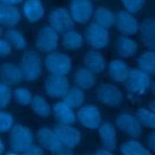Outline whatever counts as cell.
<instances>
[{"mask_svg":"<svg viewBox=\"0 0 155 155\" xmlns=\"http://www.w3.org/2000/svg\"><path fill=\"white\" fill-rule=\"evenodd\" d=\"M67 104H69L70 107H73L74 109L80 108L81 105L85 104L86 102V93L85 90H82L79 86H70V88L68 90V92L64 94V97L62 98Z\"/></svg>","mask_w":155,"mask_h":155,"instance_id":"1f68e13d","label":"cell"},{"mask_svg":"<svg viewBox=\"0 0 155 155\" xmlns=\"http://www.w3.org/2000/svg\"><path fill=\"white\" fill-rule=\"evenodd\" d=\"M18 65L27 82L39 80L44 71V61L38 50H24Z\"/></svg>","mask_w":155,"mask_h":155,"instance_id":"6da1fadb","label":"cell"},{"mask_svg":"<svg viewBox=\"0 0 155 155\" xmlns=\"http://www.w3.org/2000/svg\"><path fill=\"white\" fill-rule=\"evenodd\" d=\"M139 41L145 48L155 50V17L145 18L139 27Z\"/></svg>","mask_w":155,"mask_h":155,"instance_id":"cb8c5ba5","label":"cell"},{"mask_svg":"<svg viewBox=\"0 0 155 155\" xmlns=\"http://www.w3.org/2000/svg\"><path fill=\"white\" fill-rule=\"evenodd\" d=\"M44 68L48 74L68 75L73 68L71 57L62 51H52L46 53L44 58Z\"/></svg>","mask_w":155,"mask_h":155,"instance_id":"52a82bcc","label":"cell"},{"mask_svg":"<svg viewBox=\"0 0 155 155\" xmlns=\"http://www.w3.org/2000/svg\"><path fill=\"white\" fill-rule=\"evenodd\" d=\"M33 96V92L27 87H17L12 91V101L21 107L30 105Z\"/></svg>","mask_w":155,"mask_h":155,"instance_id":"836d02e7","label":"cell"},{"mask_svg":"<svg viewBox=\"0 0 155 155\" xmlns=\"http://www.w3.org/2000/svg\"><path fill=\"white\" fill-rule=\"evenodd\" d=\"M53 131L58 136V138L63 142L65 147L69 149L74 150L76 149L82 140V133L81 131L75 127L74 125H63V124H57L53 127Z\"/></svg>","mask_w":155,"mask_h":155,"instance_id":"9a60e30c","label":"cell"},{"mask_svg":"<svg viewBox=\"0 0 155 155\" xmlns=\"http://www.w3.org/2000/svg\"><path fill=\"white\" fill-rule=\"evenodd\" d=\"M107 74L108 78L115 84H124L128 73L131 70L128 63L124 58H113L107 64Z\"/></svg>","mask_w":155,"mask_h":155,"instance_id":"d6986e66","label":"cell"},{"mask_svg":"<svg viewBox=\"0 0 155 155\" xmlns=\"http://www.w3.org/2000/svg\"><path fill=\"white\" fill-rule=\"evenodd\" d=\"M94 5L92 0H70L69 1V13L78 25H86L93 16Z\"/></svg>","mask_w":155,"mask_h":155,"instance_id":"8fae6325","label":"cell"},{"mask_svg":"<svg viewBox=\"0 0 155 155\" xmlns=\"http://www.w3.org/2000/svg\"><path fill=\"white\" fill-rule=\"evenodd\" d=\"M92 1H99V0H92Z\"/></svg>","mask_w":155,"mask_h":155,"instance_id":"7dc6e473","label":"cell"},{"mask_svg":"<svg viewBox=\"0 0 155 155\" xmlns=\"http://www.w3.org/2000/svg\"><path fill=\"white\" fill-rule=\"evenodd\" d=\"M92 19L96 23H98V24H101V25L110 29L115 24V12L111 11L107 6H99V7L94 8Z\"/></svg>","mask_w":155,"mask_h":155,"instance_id":"f546056e","label":"cell"},{"mask_svg":"<svg viewBox=\"0 0 155 155\" xmlns=\"http://www.w3.org/2000/svg\"><path fill=\"white\" fill-rule=\"evenodd\" d=\"M136 65L137 68L142 69L150 76L155 75V50L147 48L138 53L136 57Z\"/></svg>","mask_w":155,"mask_h":155,"instance_id":"83f0119b","label":"cell"},{"mask_svg":"<svg viewBox=\"0 0 155 155\" xmlns=\"http://www.w3.org/2000/svg\"><path fill=\"white\" fill-rule=\"evenodd\" d=\"M4 38L10 42V45L12 46V48H15L17 51H24V50H27L28 42H27V39H25L24 34L22 31H19L18 29H16L15 27L8 28L4 33Z\"/></svg>","mask_w":155,"mask_h":155,"instance_id":"4dcf8cb0","label":"cell"},{"mask_svg":"<svg viewBox=\"0 0 155 155\" xmlns=\"http://www.w3.org/2000/svg\"><path fill=\"white\" fill-rule=\"evenodd\" d=\"M114 27L116 28V30L120 34L133 36V35L138 34L140 23L138 22L134 13L122 8V10H119L115 13V24H114Z\"/></svg>","mask_w":155,"mask_h":155,"instance_id":"4fadbf2b","label":"cell"},{"mask_svg":"<svg viewBox=\"0 0 155 155\" xmlns=\"http://www.w3.org/2000/svg\"><path fill=\"white\" fill-rule=\"evenodd\" d=\"M12 101L11 86L0 81V109H6Z\"/></svg>","mask_w":155,"mask_h":155,"instance_id":"d590c367","label":"cell"},{"mask_svg":"<svg viewBox=\"0 0 155 155\" xmlns=\"http://www.w3.org/2000/svg\"><path fill=\"white\" fill-rule=\"evenodd\" d=\"M78 122L86 130L96 131L103 121L101 109L94 104H84L76 111Z\"/></svg>","mask_w":155,"mask_h":155,"instance_id":"30bf717a","label":"cell"},{"mask_svg":"<svg viewBox=\"0 0 155 155\" xmlns=\"http://www.w3.org/2000/svg\"><path fill=\"white\" fill-rule=\"evenodd\" d=\"M116 128L130 138H142L144 136V127L139 122L136 114L130 111H121L115 117Z\"/></svg>","mask_w":155,"mask_h":155,"instance_id":"ba28073f","label":"cell"},{"mask_svg":"<svg viewBox=\"0 0 155 155\" xmlns=\"http://www.w3.org/2000/svg\"><path fill=\"white\" fill-rule=\"evenodd\" d=\"M23 80V74L18 64L13 62H4L0 64V81L8 86H17Z\"/></svg>","mask_w":155,"mask_h":155,"instance_id":"7402d4cb","label":"cell"},{"mask_svg":"<svg viewBox=\"0 0 155 155\" xmlns=\"http://www.w3.org/2000/svg\"><path fill=\"white\" fill-rule=\"evenodd\" d=\"M48 24L57 30L59 34L65 33L69 29H73L75 23L69 13V10L65 7H54L48 13Z\"/></svg>","mask_w":155,"mask_h":155,"instance_id":"5bb4252c","label":"cell"},{"mask_svg":"<svg viewBox=\"0 0 155 155\" xmlns=\"http://www.w3.org/2000/svg\"><path fill=\"white\" fill-rule=\"evenodd\" d=\"M11 51H12V46L10 45V42L5 39V38H0V57L1 58H5L7 56L11 54Z\"/></svg>","mask_w":155,"mask_h":155,"instance_id":"74e56055","label":"cell"},{"mask_svg":"<svg viewBox=\"0 0 155 155\" xmlns=\"http://www.w3.org/2000/svg\"><path fill=\"white\" fill-rule=\"evenodd\" d=\"M119 150L122 155H151L150 150L139 140V138H128L122 140Z\"/></svg>","mask_w":155,"mask_h":155,"instance_id":"4316f807","label":"cell"},{"mask_svg":"<svg viewBox=\"0 0 155 155\" xmlns=\"http://www.w3.org/2000/svg\"><path fill=\"white\" fill-rule=\"evenodd\" d=\"M82 63H84V67L88 68L94 74H102L107 69L108 61L105 54L102 52V50L91 48L84 53Z\"/></svg>","mask_w":155,"mask_h":155,"instance_id":"e0dca14e","label":"cell"},{"mask_svg":"<svg viewBox=\"0 0 155 155\" xmlns=\"http://www.w3.org/2000/svg\"><path fill=\"white\" fill-rule=\"evenodd\" d=\"M145 145L151 154H155V130H151L145 137Z\"/></svg>","mask_w":155,"mask_h":155,"instance_id":"f35d334b","label":"cell"},{"mask_svg":"<svg viewBox=\"0 0 155 155\" xmlns=\"http://www.w3.org/2000/svg\"><path fill=\"white\" fill-rule=\"evenodd\" d=\"M69 88H70V80L67 78V75L50 74L44 82L45 93L47 97L52 99L63 98Z\"/></svg>","mask_w":155,"mask_h":155,"instance_id":"7c38bea8","label":"cell"},{"mask_svg":"<svg viewBox=\"0 0 155 155\" xmlns=\"http://www.w3.org/2000/svg\"><path fill=\"white\" fill-rule=\"evenodd\" d=\"M97 131L102 147H105L114 153L117 148V128L115 124L109 120L102 121Z\"/></svg>","mask_w":155,"mask_h":155,"instance_id":"ac0fdd59","label":"cell"},{"mask_svg":"<svg viewBox=\"0 0 155 155\" xmlns=\"http://www.w3.org/2000/svg\"><path fill=\"white\" fill-rule=\"evenodd\" d=\"M85 42L96 50H104L110 44V33L109 29L93 22H88L84 29Z\"/></svg>","mask_w":155,"mask_h":155,"instance_id":"8992f818","label":"cell"},{"mask_svg":"<svg viewBox=\"0 0 155 155\" xmlns=\"http://www.w3.org/2000/svg\"><path fill=\"white\" fill-rule=\"evenodd\" d=\"M96 96L101 104L109 107V108L120 107L125 99L124 92L115 85V82L114 84L111 82L99 84L96 90Z\"/></svg>","mask_w":155,"mask_h":155,"instance_id":"9c48e42d","label":"cell"},{"mask_svg":"<svg viewBox=\"0 0 155 155\" xmlns=\"http://www.w3.org/2000/svg\"><path fill=\"white\" fill-rule=\"evenodd\" d=\"M52 115L57 124H63V125H74L76 120V111L73 107L67 104L63 99L57 101L52 105Z\"/></svg>","mask_w":155,"mask_h":155,"instance_id":"ffe728a7","label":"cell"},{"mask_svg":"<svg viewBox=\"0 0 155 155\" xmlns=\"http://www.w3.org/2000/svg\"><path fill=\"white\" fill-rule=\"evenodd\" d=\"M35 139L39 145H41L46 151L53 155H68L73 153L71 149L63 144L53 128H50L47 126H42L36 131Z\"/></svg>","mask_w":155,"mask_h":155,"instance_id":"3957f363","label":"cell"},{"mask_svg":"<svg viewBox=\"0 0 155 155\" xmlns=\"http://www.w3.org/2000/svg\"><path fill=\"white\" fill-rule=\"evenodd\" d=\"M22 19V12L17 5L0 2V25L6 28L16 27Z\"/></svg>","mask_w":155,"mask_h":155,"instance_id":"603a6c76","label":"cell"},{"mask_svg":"<svg viewBox=\"0 0 155 155\" xmlns=\"http://www.w3.org/2000/svg\"><path fill=\"white\" fill-rule=\"evenodd\" d=\"M136 116L144 128L155 130V113L149 107H139L136 110Z\"/></svg>","mask_w":155,"mask_h":155,"instance_id":"d6a6232c","label":"cell"},{"mask_svg":"<svg viewBox=\"0 0 155 155\" xmlns=\"http://www.w3.org/2000/svg\"><path fill=\"white\" fill-rule=\"evenodd\" d=\"M120 2L125 10L136 15L143 10L147 0H120Z\"/></svg>","mask_w":155,"mask_h":155,"instance_id":"8d00e7d4","label":"cell"},{"mask_svg":"<svg viewBox=\"0 0 155 155\" xmlns=\"http://www.w3.org/2000/svg\"><path fill=\"white\" fill-rule=\"evenodd\" d=\"M148 107L155 113V98H153L151 101H149V103H148Z\"/></svg>","mask_w":155,"mask_h":155,"instance_id":"7bdbcfd3","label":"cell"},{"mask_svg":"<svg viewBox=\"0 0 155 155\" xmlns=\"http://www.w3.org/2000/svg\"><path fill=\"white\" fill-rule=\"evenodd\" d=\"M15 125V119L11 113L5 109H0V133L10 132V130Z\"/></svg>","mask_w":155,"mask_h":155,"instance_id":"e575fe53","label":"cell"},{"mask_svg":"<svg viewBox=\"0 0 155 155\" xmlns=\"http://www.w3.org/2000/svg\"><path fill=\"white\" fill-rule=\"evenodd\" d=\"M73 81L75 86L81 87L82 90H91L97 84V74H94L92 70H90L86 67L79 68L75 70Z\"/></svg>","mask_w":155,"mask_h":155,"instance_id":"484cf974","label":"cell"},{"mask_svg":"<svg viewBox=\"0 0 155 155\" xmlns=\"http://www.w3.org/2000/svg\"><path fill=\"white\" fill-rule=\"evenodd\" d=\"M150 92H151V94L154 96V98H155V79H153L151 80V85H150Z\"/></svg>","mask_w":155,"mask_h":155,"instance_id":"ee69618b","label":"cell"},{"mask_svg":"<svg viewBox=\"0 0 155 155\" xmlns=\"http://www.w3.org/2000/svg\"><path fill=\"white\" fill-rule=\"evenodd\" d=\"M61 45L65 51H79L85 45L84 33L76 29H69L61 36Z\"/></svg>","mask_w":155,"mask_h":155,"instance_id":"d4e9b609","label":"cell"},{"mask_svg":"<svg viewBox=\"0 0 155 155\" xmlns=\"http://www.w3.org/2000/svg\"><path fill=\"white\" fill-rule=\"evenodd\" d=\"M45 153V149L41 147V145H39V144H33L29 149H28V151L25 153V155H42Z\"/></svg>","mask_w":155,"mask_h":155,"instance_id":"ab89813d","label":"cell"},{"mask_svg":"<svg viewBox=\"0 0 155 155\" xmlns=\"http://www.w3.org/2000/svg\"><path fill=\"white\" fill-rule=\"evenodd\" d=\"M4 151H5V143H4V140L0 137V154H2Z\"/></svg>","mask_w":155,"mask_h":155,"instance_id":"f6af8a7d","label":"cell"},{"mask_svg":"<svg viewBox=\"0 0 155 155\" xmlns=\"http://www.w3.org/2000/svg\"><path fill=\"white\" fill-rule=\"evenodd\" d=\"M22 15L24 16V19L30 24L39 23L45 17V5L41 0H24L22 6Z\"/></svg>","mask_w":155,"mask_h":155,"instance_id":"44dd1931","label":"cell"},{"mask_svg":"<svg viewBox=\"0 0 155 155\" xmlns=\"http://www.w3.org/2000/svg\"><path fill=\"white\" fill-rule=\"evenodd\" d=\"M24 0H0V2L2 4H8V5H19L22 4Z\"/></svg>","mask_w":155,"mask_h":155,"instance_id":"b9f144b4","label":"cell"},{"mask_svg":"<svg viewBox=\"0 0 155 155\" xmlns=\"http://www.w3.org/2000/svg\"><path fill=\"white\" fill-rule=\"evenodd\" d=\"M94 154H101V155H111V154H113V151H111V150H109V149H107L105 147H103V148H101V149H97V150L94 151Z\"/></svg>","mask_w":155,"mask_h":155,"instance_id":"60d3db41","label":"cell"},{"mask_svg":"<svg viewBox=\"0 0 155 155\" xmlns=\"http://www.w3.org/2000/svg\"><path fill=\"white\" fill-rule=\"evenodd\" d=\"M114 50L116 54L124 59L133 58L139 50V44L130 35H119L114 40Z\"/></svg>","mask_w":155,"mask_h":155,"instance_id":"2e32d148","label":"cell"},{"mask_svg":"<svg viewBox=\"0 0 155 155\" xmlns=\"http://www.w3.org/2000/svg\"><path fill=\"white\" fill-rule=\"evenodd\" d=\"M61 44V34L54 30L50 24L38 28L34 36V45L39 52L48 53L56 51Z\"/></svg>","mask_w":155,"mask_h":155,"instance_id":"277c9868","label":"cell"},{"mask_svg":"<svg viewBox=\"0 0 155 155\" xmlns=\"http://www.w3.org/2000/svg\"><path fill=\"white\" fill-rule=\"evenodd\" d=\"M151 78L149 74L139 68H131L128 76L124 81V87L126 92L133 96H143L150 91Z\"/></svg>","mask_w":155,"mask_h":155,"instance_id":"5b68a950","label":"cell"},{"mask_svg":"<svg viewBox=\"0 0 155 155\" xmlns=\"http://www.w3.org/2000/svg\"><path fill=\"white\" fill-rule=\"evenodd\" d=\"M35 144L33 131L21 124H15L8 132V147L13 154H25L28 149Z\"/></svg>","mask_w":155,"mask_h":155,"instance_id":"7a4b0ae2","label":"cell"},{"mask_svg":"<svg viewBox=\"0 0 155 155\" xmlns=\"http://www.w3.org/2000/svg\"><path fill=\"white\" fill-rule=\"evenodd\" d=\"M29 107L31 111L39 117L47 119L52 115V105L42 94H34Z\"/></svg>","mask_w":155,"mask_h":155,"instance_id":"f1b7e54d","label":"cell"},{"mask_svg":"<svg viewBox=\"0 0 155 155\" xmlns=\"http://www.w3.org/2000/svg\"><path fill=\"white\" fill-rule=\"evenodd\" d=\"M4 33H5V31H4V27H2V25H0V38H1V36H4Z\"/></svg>","mask_w":155,"mask_h":155,"instance_id":"bcb514c9","label":"cell"}]
</instances>
